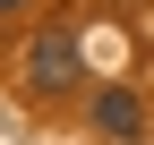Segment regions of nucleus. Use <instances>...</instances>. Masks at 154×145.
<instances>
[{
    "mask_svg": "<svg viewBox=\"0 0 154 145\" xmlns=\"http://www.w3.org/2000/svg\"><path fill=\"white\" fill-rule=\"evenodd\" d=\"M86 77V51H77V26L51 17L43 34H26V94H69Z\"/></svg>",
    "mask_w": 154,
    "mask_h": 145,
    "instance_id": "1",
    "label": "nucleus"
},
{
    "mask_svg": "<svg viewBox=\"0 0 154 145\" xmlns=\"http://www.w3.org/2000/svg\"><path fill=\"white\" fill-rule=\"evenodd\" d=\"M94 128H103L111 145H137V128H146V102L128 94V85H103V94H94Z\"/></svg>",
    "mask_w": 154,
    "mask_h": 145,
    "instance_id": "2",
    "label": "nucleus"
},
{
    "mask_svg": "<svg viewBox=\"0 0 154 145\" xmlns=\"http://www.w3.org/2000/svg\"><path fill=\"white\" fill-rule=\"evenodd\" d=\"M17 9H26V0H0V17H17Z\"/></svg>",
    "mask_w": 154,
    "mask_h": 145,
    "instance_id": "3",
    "label": "nucleus"
}]
</instances>
